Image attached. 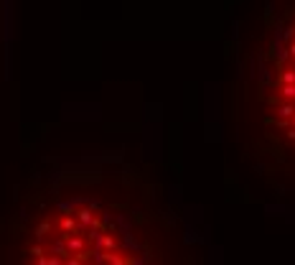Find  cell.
<instances>
[{
	"mask_svg": "<svg viewBox=\"0 0 295 265\" xmlns=\"http://www.w3.org/2000/svg\"><path fill=\"white\" fill-rule=\"evenodd\" d=\"M26 265H143V258L120 234L115 217L97 207H76L46 217Z\"/></svg>",
	"mask_w": 295,
	"mask_h": 265,
	"instance_id": "obj_1",
	"label": "cell"
},
{
	"mask_svg": "<svg viewBox=\"0 0 295 265\" xmlns=\"http://www.w3.org/2000/svg\"><path fill=\"white\" fill-rule=\"evenodd\" d=\"M272 115L278 117L288 138L295 140V26L288 28V44L278 62L272 87Z\"/></svg>",
	"mask_w": 295,
	"mask_h": 265,
	"instance_id": "obj_2",
	"label": "cell"
}]
</instances>
